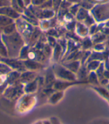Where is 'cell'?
<instances>
[{"label": "cell", "instance_id": "cell-25", "mask_svg": "<svg viewBox=\"0 0 109 124\" xmlns=\"http://www.w3.org/2000/svg\"><path fill=\"white\" fill-rule=\"evenodd\" d=\"M0 56L2 57H8V50L0 34Z\"/></svg>", "mask_w": 109, "mask_h": 124}, {"label": "cell", "instance_id": "cell-10", "mask_svg": "<svg viewBox=\"0 0 109 124\" xmlns=\"http://www.w3.org/2000/svg\"><path fill=\"white\" fill-rule=\"evenodd\" d=\"M37 77V74L35 71H26L23 73H21L20 77H19V83L22 84H26L31 81L35 80Z\"/></svg>", "mask_w": 109, "mask_h": 124}, {"label": "cell", "instance_id": "cell-7", "mask_svg": "<svg viewBox=\"0 0 109 124\" xmlns=\"http://www.w3.org/2000/svg\"><path fill=\"white\" fill-rule=\"evenodd\" d=\"M0 15L8 16L9 18H11L14 20H17L19 18L21 17V14L17 13L16 10H14L11 6H8V7H3L0 8Z\"/></svg>", "mask_w": 109, "mask_h": 124}, {"label": "cell", "instance_id": "cell-4", "mask_svg": "<svg viewBox=\"0 0 109 124\" xmlns=\"http://www.w3.org/2000/svg\"><path fill=\"white\" fill-rule=\"evenodd\" d=\"M24 92V85L18 82L14 84H11L9 87H8L4 92L5 97L8 99L14 100L18 99L20 96H22Z\"/></svg>", "mask_w": 109, "mask_h": 124}, {"label": "cell", "instance_id": "cell-9", "mask_svg": "<svg viewBox=\"0 0 109 124\" xmlns=\"http://www.w3.org/2000/svg\"><path fill=\"white\" fill-rule=\"evenodd\" d=\"M75 33L77 34L79 37H87L89 36V28L86 26L83 22H76Z\"/></svg>", "mask_w": 109, "mask_h": 124}, {"label": "cell", "instance_id": "cell-37", "mask_svg": "<svg viewBox=\"0 0 109 124\" xmlns=\"http://www.w3.org/2000/svg\"><path fill=\"white\" fill-rule=\"evenodd\" d=\"M10 1H11V0H10Z\"/></svg>", "mask_w": 109, "mask_h": 124}, {"label": "cell", "instance_id": "cell-21", "mask_svg": "<svg viewBox=\"0 0 109 124\" xmlns=\"http://www.w3.org/2000/svg\"><path fill=\"white\" fill-rule=\"evenodd\" d=\"M30 46L28 45H25L24 47L22 48L20 53H19V59L22 60H28V55L30 53Z\"/></svg>", "mask_w": 109, "mask_h": 124}, {"label": "cell", "instance_id": "cell-23", "mask_svg": "<svg viewBox=\"0 0 109 124\" xmlns=\"http://www.w3.org/2000/svg\"><path fill=\"white\" fill-rule=\"evenodd\" d=\"M17 31V26H16V23L15 22L12 24H10L8 25H7L6 27H5L2 29V34H5V35H9L11 34V33H14Z\"/></svg>", "mask_w": 109, "mask_h": 124}, {"label": "cell", "instance_id": "cell-30", "mask_svg": "<svg viewBox=\"0 0 109 124\" xmlns=\"http://www.w3.org/2000/svg\"><path fill=\"white\" fill-rule=\"evenodd\" d=\"M10 6V0H0V8Z\"/></svg>", "mask_w": 109, "mask_h": 124}, {"label": "cell", "instance_id": "cell-29", "mask_svg": "<svg viewBox=\"0 0 109 124\" xmlns=\"http://www.w3.org/2000/svg\"><path fill=\"white\" fill-rule=\"evenodd\" d=\"M89 124H109V120L107 119H96L92 122H91Z\"/></svg>", "mask_w": 109, "mask_h": 124}, {"label": "cell", "instance_id": "cell-35", "mask_svg": "<svg viewBox=\"0 0 109 124\" xmlns=\"http://www.w3.org/2000/svg\"><path fill=\"white\" fill-rule=\"evenodd\" d=\"M35 124H43V121H38Z\"/></svg>", "mask_w": 109, "mask_h": 124}, {"label": "cell", "instance_id": "cell-27", "mask_svg": "<svg viewBox=\"0 0 109 124\" xmlns=\"http://www.w3.org/2000/svg\"><path fill=\"white\" fill-rule=\"evenodd\" d=\"M88 77V82H90L91 83L96 84L99 83L100 80H99V78H98V76L95 71H90Z\"/></svg>", "mask_w": 109, "mask_h": 124}, {"label": "cell", "instance_id": "cell-24", "mask_svg": "<svg viewBox=\"0 0 109 124\" xmlns=\"http://www.w3.org/2000/svg\"><path fill=\"white\" fill-rule=\"evenodd\" d=\"M92 46H93V41L91 39L88 38V37L83 38L82 47L84 51H88L89 48H92Z\"/></svg>", "mask_w": 109, "mask_h": 124}, {"label": "cell", "instance_id": "cell-31", "mask_svg": "<svg viewBox=\"0 0 109 124\" xmlns=\"http://www.w3.org/2000/svg\"><path fill=\"white\" fill-rule=\"evenodd\" d=\"M46 1H48V0H31V5L39 6V5H42L43 3H44Z\"/></svg>", "mask_w": 109, "mask_h": 124}, {"label": "cell", "instance_id": "cell-32", "mask_svg": "<svg viewBox=\"0 0 109 124\" xmlns=\"http://www.w3.org/2000/svg\"><path fill=\"white\" fill-rule=\"evenodd\" d=\"M64 1L69 2L72 4H75V3H80V2L82 1V0H64Z\"/></svg>", "mask_w": 109, "mask_h": 124}, {"label": "cell", "instance_id": "cell-18", "mask_svg": "<svg viewBox=\"0 0 109 124\" xmlns=\"http://www.w3.org/2000/svg\"><path fill=\"white\" fill-rule=\"evenodd\" d=\"M55 82V76L53 72L52 68L48 70L45 77V84L47 87H52L54 83Z\"/></svg>", "mask_w": 109, "mask_h": 124}, {"label": "cell", "instance_id": "cell-3", "mask_svg": "<svg viewBox=\"0 0 109 124\" xmlns=\"http://www.w3.org/2000/svg\"><path fill=\"white\" fill-rule=\"evenodd\" d=\"M52 70L56 78L64 81H76L77 75L76 74L70 71L62 64L54 63L52 66Z\"/></svg>", "mask_w": 109, "mask_h": 124}, {"label": "cell", "instance_id": "cell-14", "mask_svg": "<svg viewBox=\"0 0 109 124\" xmlns=\"http://www.w3.org/2000/svg\"><path fill=\"white\" fill-rule=\"evenodd\" d=\"M38 85H39V82L37 80V79H35V80L24 85V92L27 94H34L37 90Z\"/></svg>", "mask_w": 109, "mask_h": 124}, {"label": "cell", "instance_id": "cell-2", "mask_svg": "<svg viewBox=\"0 0 109 124\" xmlns=\"http://www.w3.org/2000/svg\"><path fill=\"white\" fill-rule=\"evenodd\" d=\"M90 13L95 19L96 23L107 21L109 19V2L95 5Z\"/></svg>", "mask_w": 109, "mask_h": 124}, {"label": "cell", "instance_id": "cell-19", "mask_svg": "<svg viewBox=\"0 0 109 124\" xmlns=\"http://www.w3.org/2000/svg\"><path fill=\"white\" fill-rule=\"evenodd\" d=\"M21 73L17 71H11L8 74V83L9 84H14L17 82H19V77Z\"/></svg>", "mask_w": 109, "mask_h": 124}, {"label": "cell", "instance_id": "cell-16", "mask_svg": "<svg viewBox=\"0 0 109 124\" xmlns=\"http://www.w3.org/2000/svg\"><path fill=\"white\" fill-rule=\"evenodd\" d=\"M64 95L63 91H54L49 97V103L51 104H56L61 100Z\"/></svg>", "mask_w": 109, "mask_h": 124}, {"label": "cell", "instance_id": "cell-5", "mask_svg": "<svg viewBox=\"0 0 109 124\" xmlns=\"http://www.w3.org/2000/svg\"><path fill=\"white\" fill-rule=\"evenodd\" d=\"M0 61L3 62L8 65L13 71H17L23 73L26 71L23 60L19 58H10V57H1Z\"/></svg>", "mask_w": 109, "mask_h": 124}, {"label": "cell", "instance_id": "cell-22", "mask_svg": "<svg viewBox=\"0 0 109 124\" xmlns=\"http://www.w3.org/2000/svg\"><path fill=\"white\" fill-rule=\"evenodd\" d=\"M14 22H15V20H14L11 18H9L8 16L0 15V28L3 29L7 25L14 23Z\"/></svg>", "mask_w": 109, "mask_h": 124}, {"label": "cell", "instance_id": "cell-28", "mask_svg": "<svg viewBox=\"0 0 109 124\" xmlns=\"http://www.w3.org/2000/svg\"><path fill=\"white\" fill-rule=\"evenodd\" d=\"M46 41H47V44L49 45V46H50V47H52V48L56 46V44L58 43L57 42V41H56V39L54 38V37H47V39H46Z\"/></svg>", "mask_w": 109, "mask_h": 124}, {"label": "cell", "instance_id": "cell-36", "mask_svg": "<svg viewBox=\"0 0 109 124\" xmlns=\"http://www.w3.org/2000/svg\"><path fill=\"white\" fill-rule=\"evenodd\" d=\"M2 29L0 28V34H2Z\"/></svg>", "mask_w": 109, "mask_h": 124}, {"label": "cell", "instance_id": "cell-13", "mask_svg": "<svg viewBox=\"0 0 109 124\" xmlns=\"http://www.w3.org/2000/svg\"><path fill=\"white\" fill-rule=\"evenodd\" d=\"M10 6L16 10L19 14H23L27 6L23 0H11L10 1Z\"/></svg>", "mask_w": 109, "mask_h": 124}, {"label": "cell", "instance_id": "cell-34", "mask_svg": "<svg viewBox=\"0 0 109 124\" xmlns=\"http://www.w3.org/2000/svg\"><path fill=\"white\" fill-rule=\"evenodd\" d=\"M43 124H52V122L49 120H43Z\"/></svg>", "mask_w": 109, "mask_h": 124}, {"label": "cell", "instance_id": "cell-17", "mask_svg": "<svg viewBox=\"0 0 109 124\" xmlns=\"http://www.w3.org/2000/svg\"><path fill=\"white\" fill-rule=\"evenodd\" d=\"M52 55V57L54 62H58L61 57H63L64 52H63L61 46L58 43H57L56 46L53 48V52Z\"/></svg>", "mask_w": 109, "mask_h": 124}, {"label": "cell", "instance_id": "cell-15", "mask_svg": "<svg viewBox=\"0 0 109 124\" xmlns=\"http://www.w3.org/2000/svg\"><path fill=\"white\" fill-rule=\"evenodd\" d=\"M91 14L90 13V10H87L82 7H80L79 11L76 16H75V19L77 20V22H83L88 17V16Z\"/></svg>", "mask_w": 109, "mask_h": 124}, {"label": "cell", "instance_id": "cell-26", "mask_svg": "<svg viewBox=\"0 0 109 124\" xmlns=\"http://www.w3.org/2000/svg\"><path fill=\"white\" fill-rule=\"evenodd\" d=\"M80 7H81L80 3H75V4H73V5L70 7V8H69V10H68V12H69L70 14H72V15L75 17V16H76V14H77V13H78V11H79Z\"/></svg>", "mask_w": 109, "mask_h": 124}, {"label": "cell", "instance_id": "cell-8", "mask_svg": "<svg viewBox=\"0 0 109 124\" xmlns=\"http://www.w3.org/2000/svg\"><path fill=\"white\" fill-rule=\"evenodd\" d=\"M23 62L27 71H35L41 70L44 68V65H43V63L34 60H30V59L25 60H23Z\"/></svg>", "mask_w": 109, "mask_h": 124}, {"label": "cell", "instance_id": "cell-12", "mask_svg": "<svg viewBox=\"0 0 109 124\" xmlns=\"http://www.w3.org/2000/svg\"><path fill=\"white\" fill-rule=\"evenodd\" d=\"M107 2H109V0H82L80 2L81 7L91 10L95 5L105 3Z\"/></svg>", "mask_w": 109, "mask_h": 124}, {"label": "cell", "instance_id": "cell-1", "mask_svg": "<svg viewBox=\"0 0 109 124\" xmlns=\"http://www.w3.org/2000/svg\"><path fill=\"white\" fill-rule=\"evenodd\" d=\"M1 37L8 50V57L18 58L22 48L26 45L23 37L17 31L9 35L2 33Z\"/></svg>", "mask_w": 109, "mask_h": 124}, {"label": "cell", "instance_id": "cell-33", "mask_svg": "<svg viewBox=\"0 0 109 124\" xmlns=\"http://www.w3.org/2000/svg\"><path fill=\"white\" fill-rule=\"evenodd\" d=\"M23 1L25 2V3H26L27 7L29 6L30 5H31V0H23Z\"/></svg>", "mask_w": 109, "mask_h": 124}, {"label": "cell", "instance_id": "cell-11", "mask_svg": "<svg viewBox=\"0 0 109 124\" xmlns=\"http://www.w3.org/2000/svg\"><path fill=\"white\" fill-rule=\"evenodd\" d=\"M81 61L80 60H70V61H66L65 62H63L62 65L67 68L68 70H70V71L77 74L78 71H79L80 68H81Z\"/></svg>", "mask_w": 109, "mask_h": 124}, {"label": "cell", "instance_id": "cell-6", "mask_svg": "<svg viewBox=\"0 0 109 124\" xmlns=\"http://www.w3.org/2000/svg\"><path fill=\"white\" fill-rule=\"evenodd\" d=\"M87 83V81H79V82H76V81H64V80H55V82L54 83L52 88H54V91H64V89L67 88L68 87H70V85H75V84H79V83Z\"/></svg>", "mask_w": 109, "mask_h": 124}, {"label": "cell", "instance_id": "cell-20", "mask_svg": "<svg viewBox=\"0 0 109 124\" xmlns=\"http://www.w3.org/2000/svg\"><path fill=\"white\" fill-rule=\"evenodd\" d=\"M101 65V62L100 60H90L88 62L86 68L89 71H96L98 68Z\"/></svg>", "mask_w": 109, "mask_h": 124}]
</instances>
